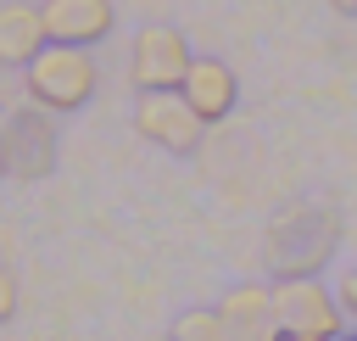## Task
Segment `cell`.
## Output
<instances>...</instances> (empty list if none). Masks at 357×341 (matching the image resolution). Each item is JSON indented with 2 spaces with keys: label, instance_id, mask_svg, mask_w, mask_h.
<instances>
[{
  "label": "cell",
  "instance_id": "cell-12",
  "mask_svg": "<svg viewBox=\"0 0 357 341\" xmlns=\"http://www.w3.org/2000/svg\"><path fill=\"white\" fill-rule=\"evenodd\" d=\"M11 313H17V274L0 263V324H6Z\"/></svg>",
  "mask_w": 357,
  "mask_h": 341
},
{
  "label": "cell",
  "instance_id": "cell-1",
  "mask_svg": "<svg viewBox=\"0 0 357 341\" xmlns=\"http://www.w3.org/2000/svg\"><path fill=\"white\" fill-rule=\"evenodd\" d=\"M335 212L318 207V201H296L284 207L279 218H268V235H262V263L279 274V280H307V274H324V263L335 257Z\"/></svg>",
  "mask_w": 357,
  "mask_h": 341
},
{
  "label": "cell",
  "instance_id": "cell-14",
  "mask_svg": "<svg viewBox=\"0 0 357 341\" xmlns=\"http://www.w3.org/2000/svg\"><path fill=\"white\" fill-rule=\"evenodd\" d=\"M329 11H340V17H357V0H329Z\"/></svg>",
  "mask_w": 357,
  "mask_h": 341
},
{
  "label": "cell",
  "instance_id": "cell-2",
  "mask_svg": "<svg viewBox=\"0 0 357 341\" xmlns=\"http://www.w3.org/2000/svg\"><path fill=\"white\" fill-rule=\"evenodd\" d=\"M22 84H28V101L50 106V112H78L89 106L95 84H100V67L89 56V45H61L50 39L28 67H22Z\"/></svg>",
  "mask_w": 357,
  "mask_h": 341
},
{
  "label": "cell",
  "instance_id": "cell-13",
  "mask_svg": "<svg viewBox=\"0 0 357 341\" xmlns=\"http://www.w3.org/2000/svg\"><path fill=\"white\" fill-rule=\"evenodd\" d=\"M340 307L357 319V268H346V274H340Z\"/></svg>",
  "mask_w": 357,
  "mask_h": 341
},
{
  "label": "cell",
  "instance_id": "cell-11",
  "mask_svg": "<svg viewBox=\"0 0 357 341\" xmlns=\"http://www.w3.org/2000/svg\"><path fill=\"white\" fill-rule=\"evenodd\" d=\"M173 335H178V341H223L229 324H223L218 307H195V313H184V319L173 324Z\"/></svg>",
  "mask_w": 357,
  "mask_h": 341
},
{
  "label": "cell",
  "instance_id": "cell-8",
  "mask_svg": "<svg viewBox=\"0 0 357 341\" xmlns=\"http://www.w3.org/2000/svg\"><path fill=\"white\" fill-rule=\"evenodd\" d=\"M39 11H45V34L61 45H100L117 22L112 0H45Z\"/></svg>",
  "mask_w": 357,
  "mask_h": 341
},
{
  "label": "cell",
  "instance_id": "cell-7",
  "mask_svg": "<svg viewBox=\"0 0 357 341\" xmlns=\"http://www.w3.org/2000/svg\"><path fill=\"white\" fill-rule=\"evenodd\" d=\"M178 89H184V101H190L206 123H223V117L240 106V78H234V67L218 61V56H195Z\"/></svg>",
  "mask_w": 357,
  "mask_h": 341
},
{
  "label": "cell",
  "instance_id": "cell-6",
  "mask_svg": "<svg viewBox=\"0 0 357 341\" xmlns=\"http://www.w3.org/2000/svg\"><path fill=\"white\" fill-rule=\"evenodd\" d=\"M190 61H195V50L178 28H139V39L128 50V78H134V89H178Z\"/></svg>",
  "mask_w": 357,
  "mask_h": 341
},
{
  "label": "cell",
  "instance_id": "cell-3",
  "mask_svg": "<svg viewBox=\"0 0 357 341\" xmlns=\"http://www.w3.org/2000/svg\"><path fill=\"white\" fill-rule=\"evenodd\" d=\"M340 324H346V307H340V296H329L318 285V274L273 285V330L279 335H290V341H335Z\"/></svg>",
  "mask_w": 357,
  "mask_h": 341
},
{
  "label": "cell",
  "instance_id": "cell-10",
  "mask_svg": "<svg viewBox=\"0 0 357 341\" xmlns=\"http://www.w3.org/2000/svg\"><path fill=\"white\" fill-rule=\"evenodd\" d=\"M218 313H223V324H229L234 341L279 335V330H273V291H262V285H234V291L218 302Z\"/></svg>",
  "mask_w": 357,
  "mask_h": 341
},
{
  "label": "cell",
  "instance_id": "cell-4",
  "mask_svg": "<svg viewBox=\"0 0 357 341\" xmlns=\"http://www.w3.org/2000/svg\"><path fill=\"white\" fill-rule=\"evenodd\" d=\"M134 129H139L156 151H167V157H195L212 123L184 101V89H139V101H134Z\"/></svg>",
  "mask_w": 357,
  "mask_h": 341
},
{
  "label": "cell",
  "instance_id": "cell-15",
  "mask_svg": "<svg viewBox=\"0 0 357 341\" xmlns=\"http://www.w3.org/2000/svg\"><path fill=\"white\" fill-rule=\"evenodd\" d=\"M0 179H6V145H0Z\"/></svg>",
  "mask_w": 357,
  "mask_h": 341
},
{
  "label": "cell",
  "instance_id": "cell-5",
  "mask_svg": "<svg viewBox=\"0 0 357 341\" xmlns=\"http://www.w3.org/2000/svg\"><path fill=\"white\" fill-rule=\"evenodd\" d=\"M0 145H6V173L11 179H45L56 168V145H61L56 112L39 106V101L22 106V112H11L6 129H0Z\"/></svg>",
  "mask_w": 357,
  "mask_h": 341
},
{
  "label": "cell",
  "instance_id": "cell-9",
  "mask_svg": "<svg viewBox=\"0 0 357 341\" xmlns=\"http://www.w3.org/2000/svg\"><path fill=\"white\" fill-rule=\"evenodd\" d=\"M45 45V11L28 0H0V67H28Z\"/></svg>",
  "mask_w": 357,
  "mask_h": 341
}]
</instances>
